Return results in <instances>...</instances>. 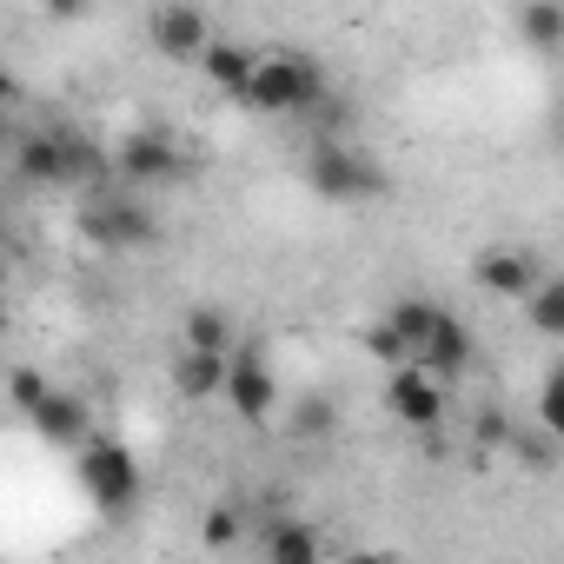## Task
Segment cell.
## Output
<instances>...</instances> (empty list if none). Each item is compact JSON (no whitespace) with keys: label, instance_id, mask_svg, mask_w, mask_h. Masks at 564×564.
<instances>
[{"label":"cell","instance_id":"cell-1","mask_svg":"<svg viewBox=\"0 0 564 564\" xmlns=\"http://www.w3.org/2000/svg\"><path fill=\"white\" fill-rule=\"evenodd\" d=\"M14 173L28 186H94L107 173V153L67 127H41V133L14 140Z\"/></svg>","mask_w":564,"mask_h":564},{"label":"cell","instance_id":"cell-2","mask_svg":"<svg viewBox=\"0 0 564 564\" xmlns=\"http://www.w3.org/2000/svg\"><path fill=\"white\" fill-rule=\"evenodd\" d=\"M319 94H326V74L306 54H259L246 107L252 113H306V107H319Z\"/></svg>","mask_w":564,"mask_h":564},{"label":"cell","instance_id":"cell-3","mask_svg":"<svg viewBox=\"0 0 564 564\" xmlns=\"http://www.w3.org/2000/svg\"><path fill=\"white\" fill-rule=\"evenodd\" d=\"M306 180H313L319 199H339V206H346V199H379V193H386V173H379L359 147L326 140V133L306 147Z\"/></svg>","mask_w":564,"mask_h":564},{"label":"cell","instance_id":"cell-4","mask_svg":"<svg viewBox=\"0 0 564 564\" xmlns=\"http://www.w3.org/2000/svg\"><path fill=\"white\" fill-rule=\"evenodd\" d=\"M80 226H87V239L107 246V252H147V246H160V219H153L140 199H127V193H100V199L80 213Z\"/></svg>","mask_w":564,"mask_h":564},{"label":"cell","instance_id":"cell-5","mask_svg":"<svg viewBox=\"0 0 564 564\" xmlns=\"http://www.w3.org/2000/svg\"><path fill=\"white\" fill-rule=\"evenodd\" d=\"M80 485L100 511H127L140 498V465L120 438H87L80 445Z\"/></svg>","mask_w":564,"mask_h":564},{"label":"cell","instance_id":"cell-6","mask_svg":"<svg viewBox=\"0 0 564 564\" xmlns=\"http://www.w3.org/2000/svg\"><path fill=\"white\" fill-rule=\"evenodd\" d=\"M147 41H153V54H166V61H199V54L213 47V21H206L199 0H160L153 21H147Z\"/></svg>","mask_w":564,"mask_h":564},{"label":"cell","instance_id":"cell-7","mask_svg":"<svg viewBox=\"0 0 564 564\" xmlns=\"http://www.w3.org/2000/svg\"><path fill=\"white\" fill-rule=\"evenodd\" d=\"M386 405H392V419L399 425H412V432H432L438 419H445V379L432 372V366H392V386H386Z\"/></svg>","mask_w":564,"mask_h":564},{"label":"cell","instance_id":"cell-8","mask_svg":"<svg viewBox=\"0 0 564 564\" xmlns=\"http://www.w3.org/2000/svg\"><path fill=\"white\" fill-rule=\"evenodd\" d=\"M113 173L127 180V186H166V180H180V147L166 140V133H127L120 147H113Z\"/></svg>","mask_w":564,"mask_h":564},{"label":"cell","instance_id":"cell-9","mask_svg":"<svg viewBox=\"0 0 564 564\" xmlns=\"http://www.w3.org/2000/svg\"><path fill=\"white\" fill-rule=\"evenodd\" d=\"M226 405H232L246 425H265V419H272V405H279V379H272V366L259 359V346H239V352H232Z\"/></svg>","mask_w":564,"mask_h":564},{"label":"cell","instance_id":"cell-10","mask_svg":"<svg viewBox=\"0 0 564 564\" xmlns=\"http://www.w3.org/2000/svg\"><path fill=\"white\" fill-rule=\"evenodd\" d=\"M471 279L491 293V300H531L538 293V259L524 252V246H485L478 259H471Z\"/></svg>","mask_w":564,"mask_h":564},{"label":"cell","instance_id":"cell-11","mask_svg":"<svg viewBox=\"0 0 564 564\" xmlns=\"http://www.w3.org/2000/svg\"><path fill=\"white\" fill-rule=\"evenodd\" d=\"M226 379H232V352H199V346H180V359H173V392H180L186 405L226 399Z\"/></svg>","mask_w":564,"mask_h":564},{"label":"cell","instance_id":"cell-12","mask_svg":"<svg viewBox=\"0 0 564 564\" xmlns=\"http://www.w3.org/2000/svg\"><path fill=\"white\" fill-rule=\"evenodd\" d=\"M28 419H34V432H41L47 445H61V452H80V445L94 438V412H87L74 392H47Z\"/></svg>","mask_w":564,"mask_h":564},{"label":"cell","instance_id":"cell-13","mask_svg":"<svg viewBox=\"0 0 564 564\" xmlns=\"http://www.w3.org/2000/svg\"><path fill=\"white\" fill-rule=\"evenodd\" d=\"M199 67H206V80H213L226 100H246V87H252V74H259V54L239 47V41H213V47L199 54Z\"/></svg>","mask_w":564,"mask_h":564},{"label":"cell","instance_id":"cell-14","mask_svg":"<svg viewBox=\"0 0 564 564\" xmlns=\"http://www.w3.org/2000/svg\"><path fill=\"white\" fill-rule=\"evenodd\" d=\"M419 366H432V372H438V379L452 386V379H458V372L471 366V333H465V326H458V319L445 313V319H438V333H432V339L419 346Z\"/></svg>","mask_w":564,"mask_h":564},{"label":"cell","instance_id":"cell-15","mask_svg":"<svg viewBox=\"0 0 564 564\" xmlns=\"http://www.w3.org/2000/svg\"><path fill=\"white\" fill-rule=\"evenodd\" d=\"M265 557L272 564H313V557H326V538L313 531V524H293V518H279V524H265Z\"/></svg>","mask_w":564,"mask_h":564},{"label":"cell","instance_id":"cell-16","mask_svg":"<svg viewBox=\"0 0 564 564\" xmlns=\"http://www.w3.org/2000/svg\"><path fill=\"white\" fill-rule=\"evenodd\" d=\"M180 346H199V352H239V333L219 306H193L180 319Z\"/></svg>","mask_w":564,"mask_h":564},{"label":"cell","instance_id":"cell-17","mask_svg":"<svg viewBox=\"0 0 564 564\" xmlns=\"http://www.w3.org/2000/svg\"><path fill=\"white\" fill-rule=\"evenodd\" d=\"M518 34H524V47L557 54L564 47V0H524V8H518Z\"/></svg>","mask_w":564,"mask_h":564},{"label":"cell","instance_id":"cell-18","mask_svg":"<svg viewBox=\"0 0 564 564\" xmlns=\"http://www.w3.org/2000/svg\"><path fill=\"white\" fill-rule=\"evenodd\" d=\"M524 319H531V333L564 339V272L557 279H538V293L524 300Z\"/></svg>","mask_w":564,"mask_h":564},{"label":"cell","instance_id":"cell-19","mask_svg":"<svg viewBox=\"0 0 564 564\" xmlns=\"http://www.w3.org/2000/svg\"><path fill=\"white\" fill-rule=\"evenodd\" d=\"M386 319H392V326H399V333L412 339V352H419V346H425V339L438 333V319H445V306H432V300H399V306H392Z\"/></svg>","mask_w":564,"mask_h":564},{"label":"cell","instance_id":"cell-20","mask_svg":"<svg viewBox=\"0 0 564 564\" xmlns=\"http://www.w3.org/2000/svg\"><path fill=\"white\" fill-rule=\"evenodd\" d=\"M366 352H372V359H379L386 372H392V366H412V359H419V352H412V339H405V333H399L392 319L366 326Z\"/></svg>","mask_w":564,"mask_h":564},{"label":"cell","instance_id":"cell-21","mask_svg":"<svg viewBox=\"0 0 564 564\" xmlns=\"http://www.w3.org/2000/svg\"><path fill=\"white\" fill-rule=\"evenodd\" d=\"M538 425L564 445V366H551L544 386H538Z\"/></svg>","mask_w":564,"mask_h":564},{"label":"cell","instance_id":"cell-22","mask_svg":"<svg viewBox=\"0 0 564 564\" xmlns=\"http://www.w3.org/2000/svg\"><path fill=\"white\" fill-rule=\"evenodd\" d=\"M339 425V405L333 399H300V412H293V432L300 438H326Z\"/></svg>","mask_w":564,"mask_h":564},{"label":"cell","instance_id":"cell-23","mask_svg":"<svg viewBox=\"0 0 564 564\" xmlns=\"http://www.w3.org/2000/svg\"><path fill=\"white\" fill-rule=\"evenodd\" d=\"M199 544H213V551L239 544V511H232V505H213V511L199 518Z\"/></svg>","mask_w":564,"mask_h":564},{"label":"cell","instance_id":"cell-24","mask_svg":"<svg viewBox=\"0 0 564 564\" xmlns=\"http://www.w3.org/2000/svg\"><path fill=\"white\" fill-rule=\"evenodd\" d=\"M47 392H54V386H47V379H41L34 366H14V379H8V399H14L21 412H34V405H41Z\"/></svg>","mask_w":564,"mask_h":564},{"label":"cell","instance_id":"cell-25","mask_svg":"<svg viewBox=\"0 0 564 564\" xmlns=\"http://www.w3.org/2000/svg\"><path fill=\"white\" fill-rule=\"evenodd\" d=\"M47 14H54V21H80V14H87V0H47Z\"/></svg>","mask_w":564,"mask_h":564}]
</instances>
